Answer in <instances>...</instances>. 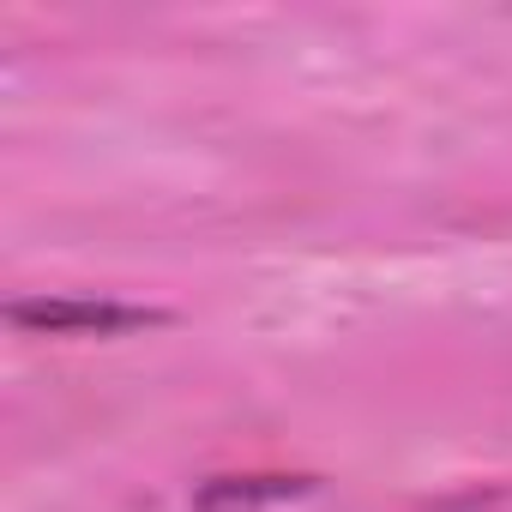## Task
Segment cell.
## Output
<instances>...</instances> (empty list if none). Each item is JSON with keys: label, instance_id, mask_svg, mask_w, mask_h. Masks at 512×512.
<instances>
[{"label": "cell", "instance_id": "6da1fadb", "mask_svg": "<svg viewBox=\"0 0 512 512\" xmlns=\"http://www.w3.org/2000/svg\"><path fill=\"white\" fill-rule=\"evenodd\" d=\"M13 326L25 332H133V326H157V308H133V302H109V296H37V302H13L7 308Z\"/></svg>", "mask_w": 512, "mask_h": 512}, {"label": "cell", "instance_id": "7a4b0ae2", "mask_svg": "<svg viewBox=\"0 0 512 512\" xmlns=\"http://www.w3.org/2000/svg\"><path fill=\"white\" fill-rule=\"evenodd\" d=\"M314 494V476H211L199 482L193 506L199 512H253V506H278Z\"/></svg>", "mask_w": 512, "mask_h": 512}]
</instances>
